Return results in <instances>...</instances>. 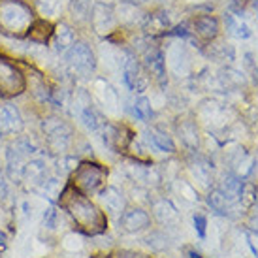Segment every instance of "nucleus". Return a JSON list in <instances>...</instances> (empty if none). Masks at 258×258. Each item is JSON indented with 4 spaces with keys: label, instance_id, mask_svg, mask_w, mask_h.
Segmentation results:
<instances>
[{
    "label": "nucleus",
    "instance_id": "1",
    "mask_svg": "<svg viewBox=\"0 0 258 258\" xmlns=\"http://www.w3.org/2000/svg\"><path fill=\"white\" fill-rule=\"evenodd\" d=\"M58 208L64 211L72 221L74 228L85 236H100L108 230V215L106 211L94 204L87 194L79 192L68 181L57 196Z\"/></svg>",
    "mask_w": 258,
    "mask_h": 258
},
{
    "label": "nucleus",
    "instance_id": "2",
    "mask_svg": "<svg viewBox=\"0 0 258 258\" xmlns=\"http://www.w3.org/2000/svg\"><path fill=\"white\" fill-rule=\"evenodd\" d=\"M36 10L27 0H0V34L8 38H27L36 21Z\"/></svg>",
    "mask_w": 258,
    "mask_h": 258
},
{
    "label": "nucleus",
    "instance_id": "3",
    "mask_svg": "<svg viewBox=\"0 0 258 258\" xmlns=\"http://www.w3.org/2000/svg\"><path fill=\"white\" fill-rule=\"evenodd\" d=\"M42 136L43 144L47 147L51 155H68L66 151H70L74 144V126L68 121H64L58 115H47L42 119Z\"/></svg>",
    "mask_w": 258,
    "mask_h": 258
},
{
    "label": "nucleus",
    "instance_id": "4",
    "mask_svg": "<svg viewBox=\"0 0 258 258\" xmlns=\"http://www.w3.org/2000/svg\"><path fill=\"white\" fill-rule=\"evenodd\" d=\"M108 175L109 170L104 164H100V162L79 160V164L68 175V183L76 186L79 192L87 194V196H93V194H98L106 186Z\"/></svg>",
    "mask_w": 258,
    "mask_h": 258
},
{
    "label": "nucleus",
    "instance_id": "5",
    "mask_svg": "<svg viewBox=\"0 0 258 258\" xmlns=\"http://www.w3.org/2000/svg\"><path fill=\"white\" fill-rule=\"evenodd\" d=\"M27 91V74L21 66L15 62V58L8 57L0 51V98H17Z\"/></svg>",
    "mask_w": 258,
    "mask_h": 258
},
{
    "label": "nucleus",
    "instance_id": "6",
    "mask_svg": "<svg viewBox=\"0 0 258 258\" xmlns=\"http://www.w3.org/2000/svg\"><path fill=\"white\" fill-rule=\"evenodd\" d=\"M62 57H64V64L70 70V74L78 78H91L98 64L94 51L85 42H76Z\"/></svg>",
    "mask_w": 258,
    "mask_h": 258
},
{
    "label": "nucleus",
    "instance_id": "7",
    "mask_svg": "<svg viewBox=\"0 0 258 258\" xmlns=\"http://www.w3.org/2000/svg\"><path fill=\"white\" fill-rule=\"evenodd\" d=\"M91 27L96 34H100V36H108L111 34L115 29H117V15H115V6L113 4H109V2H94L93 4V12H91Z\"/></svg>",
    "mask_w": 258,
    "mask_h": 258
},
{
    "label": "nucleus",
    "instance_id": "8",
    "mask_svg": "<svg viewBox=\"0 0 258 258\" xmlns=\"http://www.w3.org/2000/svg\"><path fill=\"white\" fill-rule=\"evenodd\" d=\"M166 58V68H170L175 76L185 78L188 76L190 68H192V57L190 51L186 49V45L183 42H172L164 51Z\"/></svg>",
    "mask_w": 258,
    "mask_h": 258
},
{
    "label": "nucleus",
    "instance_id": "9",
    "mask_svg": "<svg viewBox=\"0 0 258 258\" xmlns=\"http://www.w3.org/2000/svg\"><path fill=\"white\" fill-rule=\"evenodd\" d=\"M122 79L130 91L142 94L149 87V74L145 70V66L138 60L136 57H124L122 62Z\"/></svg>",
    "mask_w": 258,
    "mask_h": 258
},
{
    "label": "nucleus",
    "instance_id": "10",
    "mask_svg": "<svg viewBox=\"0 0 258 258\" xmlns=\"http://www.w3.org/2000/svg\"><path fill=\"white\" fill-rule=\"evenodd\" d=\"M25 128V119H23L21 109L15 104L8 102L0 106V132L4 138H17L21 136Z\"/></svg>",
    "mask_w": 258,
    "mask_h": 258
},
{
    "label": "nucleus",
    "instance_id": "11",
    "mask_svg": "<svg viewBox=\"0 0 258 258\" xmlns=\"http://www.w3.org/2000/svg\"><path fill=\"white\" fill-rule=\"evenodd\" d=\"M76 42H78L76 29H74L70 23L68 21L55 23V30H53V36H51V40H49V45L53 53H57V55L62 57Z\"/></svg>",
    "mask_w": 258,
    "mask_h": 258
},
{
    "label": "nucleus",
    "instance_id": "12",
    "mask_svg": "<svg viewBox=\"0 0 258 258\" xmlns=\"http://www.w3.org/2000/svg\"><path fill=\"white\" fill-rule=\"evenodd\" d=\"M119 226H121V230L126 232V234H136V232H142V230L149 228L151 215L140 208L122 211L121 215H119Z\"/></svg>",
    "mask_w": 258,
    "mask_h": 258
},
{
    "label": "nucleus",
    "instance_id": "13",
    "mask_svg": "<svg viewBox=\"0 0 258 258\" xmlns=\"http://www.w3.org/2000/svg\"><path fill=\"white\" fill-rule=\"evenodd\" d=\"M142 64L145 66V70L149 76L157 79L160 85L166 83V58H164V51H160L158 47H147L144 53V62Z\"/></svg>",
    "mask_w": 258,
    "mask_h": 258
},
{
    "label": "nucleus",
    "instance_id": "14",
    "mask_svg": "<svg viewBox=\"0 0 258 258\" xmlns=\"http://www.w3.org/2000/svg\"><path fill=\"white\" fill-rule=\"evenodd\" d=\"M21 177L27 183H30V185L42 186L45 181L49 179V164L43 158H38V157L29 158L25 162V166H23Z\"/></svg>",
    "mask_w": 258,
    "mask_h": 258
},
{
    "label": "nucleus",
    "instance_id": "15",
    "mask_svg": "<svg viewBox=\"0 0 258 258\" xmlns=\"http://www.w3.org/2000/svg\"><path fill=\"white\" fill-rule=\"evenodd\" d=\"M53 30H55V23H51L45 17H36V21L30 25L27 38L36 45H47L53 36Z\"/></svg>",
    "mask_w": 258,
    "mask_h": 258
},
{
    "label": "nucleus",
    "instance_id": "16",
    "mask_svg": "<svg viewBox=\"0 0 258 258\" xmlns=\"http://www.w3.org/2000/svg\"><path fill=\"white\" fill-rule=\"evenodd\" d=\"M192 32L202 40L211 42L219 34V21L213 15H198L192 19Z\"/></svg>",
    "mask_w": 258,
    "mask_h": 258
},
{
    "label": "nucleus",
    "instance_id": "17",
    "mask_svg": "<svg viewBox=\"0 0 258 258\" xmlns=\"http://www.w3.org/2000/svg\"><path fill=\"white\" fill-rule=\"evenodd\" d=\"M115 15H117V21L121 25H126V27H132L136 23H144L145 15L142 14V10L138 4H132V2H124L121 0L117 6H115Z\"/></svg>",
    "mask_w": 258,
    "mask_h": 258
},
{
    "label": "nucleus",
    "instance_id": "18",
    "mask_svg": "<svg viewBox=\"0 0 258 258\" xmlns=\"http://www.w3.org/2000/svg\"><path fill=\"white\" fill-rule=\"evenodd\" d=\"M98 198L102 202L104 211H109V213H115V215H121L124 211V198L115 186H104L98 192Z\"/></svg>",
    "mask_w": 258,
    "mask_h": 258
},
{
    "label": "nucleus",
    "instance_id": "19",
    "mask_svg": "<svg viewBox=\"0 0 258 258\" xmlns=\"http://www.w3.org/2000/svg\"><path fill=\"white\" fill-rule=\"evenodd\" d=\"M93 0H68L66 4V12L72 17L74 21L87 23L91 19V12H93Z\"/></svg>",
    "mask_w": 258,
    "mask_h": 258
},
{
    "label": "nucleus",
    "instance_id": "20",
    "mask_svg": "<svg viewBox=\"0 0 258 258\" xmlns=\"http://www.w3.org/2000/svg\"><path fill=\"white\" fill-rule=\"evenodd\" d=\"M145 29H151V34H158V32H166V30L172 27V21H170V15L166 14L164 10H158L155 14L145 15L144 19Z\"/></svg>",
    "mask_w": 258,
    "mask_h": 258
},
{
    "label": "nucleus",
    "instance_id": "21",
    "mask_svg": "<svg viewBox=\"0 0 258 258\" xmlns=\"http://www.w3.org/2000/svg\"><path fill=\"white\" fill-rule=\"evenodd\" d=\"M224 25H226V30H228L230 36L237 38V40H247L251 36V29L245 21H241V17H237L234 14H226L224 15Z\"/></svg>",
    "mask_w": 258,
    "mask_h": 258
},
{
    "label": "nucleus",
    "instance_id": "22",
    "mask_svg": "<svg viewBox=\"0 0 258 258\" xmlns=\"http://www.w3.org/2000/svg\"><path fill=\"white\" fill-rule=\"evenodd\" d=\"M153 215L157 217L162 224H170V222L177 221V209L172 206V202L168 200H158L153 204Z\"/></svg>",
    "mask_w": 258,
    "mask_h": 258
},
{
    "label": "nucleus",
    "instance_id": "23",
    "mask_svg": "<svg viewBox=\"0 0 258 258\" xmlns=\"http://www.w3.org/2000/svg\"><path fill=\"white\" fill-rule=\"evenodd\" d=\"M94 89L98 91V94H100L102 102H104V106L109 109V111H115L117 109V93L113 91V87L109 85L106 79H96L94 81Z\"/></svg>",
    "mask_w": 258,
    "mask_h": 258
},
{
    "label": "nucleus",
    "instance_id": "24",
    "mask_svg": "<svg viewBox=\"0 0 258 258\" xmlns=\"http://www.w3.org/2000/svg\"><path fill=\"white\" fill-rule=\"evenodd\" d=\"M181 142L188 147V149H196L198 147V128L192 121H181L177 126Z\"/></svg>",
    "mask_w": 258,
    "mask_h": 258
},
{
    "label": "nucleus",
    "instance_id": "25",
    "mask_svg": "<svg viewBox=\"0 0 258 258\" xmlns=\"http://www.w3.org/2000/svg\"><path fill=\"white\" fill-rule=\"evenodd\" d=\"M149 140L153 142V145L160 149L162 153H175V142L172 140V136H168L166 132L153 128L149 132Z\"/></svg>",
    "mask_w": 258,
    "mask_h": 258
},
{
    "label": "nucleus",
    "instance_id": "26",
    "mask_svg": "<svg viewBox=\"0 0 258 258\" xmlns=\"http://www.w3.org/2000/svg\"><path fill=\"white\" fill-rule=\"evenodd\" d=\"M230 202L232 200H230L226 194L222 192L221 188H217V190H211V192H209V206L215 209V211L224 213V211L228 209Z\"/></svg>",
    "mask_w": 258,
    "mask_h": 258
},
{
    "label": "nucleus",
    "instance_id": "27",
    "mask_svg": "<svg viewBox=\"0 0 258 258\" xmlns=\"http://www.w3.org/2000/svg\"><path fill=\"white\" fill-rule=\"evenodd\" d=\"M221 190L228 196L230 200H236L237 196H239V192H241V181L237 179V177H234V175H228V177H224V181H222Z\"/></svg>",
    "mask_w": 258,
    "mask_h": 258
},
{
    "label": "nucleus",
    "instance_id": "28",
    "mask_svg": "<svg viewBox=\"0 0 258 258\" xmlns=\"http://www.w3.org/2000/svg\"><path fill=\"white\" fill-rule=\"evenodd\" d=\"M134 115L142 121H147L151 115H153V109H151V102L145 98V96H140L136 102H134Z\"/></svg>",
    "mask_w": 258,
    "mask_h": 258
},
{
    "label": "nucleus",
    "instance_id": "29",
    "mask_svg": "<svg viewBox=\"0 0 258 258\" xmlns=\"http://www.w3.org/2000/svg\"><path fill=\"white\" fill-rule=\"evenodd\" d=\"M239 198H241V204L247 206V208H251L252 204L256 202V188L252 185H241V192H239Z\"/></svg>",
    "mask_w": 258,
    "mask_h": 258
},
{
    "label": "nucleus",
    "instance_id": "30",
    "mask_svg": "<svg viewBox=\"0 0 258 258\" xmlns=\"http://www.w3.org/2000/svg\"><path fill=\"white\" fill-rule=\"evenodd\" d=\"M179 190H181V196H185L186 200H190V202L198 200V192L194 190L190 183H186V181H179Z\"/></svg>",
    "mask_w": 258,
    "mask_h": 258
},
{
    "label": "nucleus",
    "instance_id": "31",
    "mask_svg": "<svg viewBox=\"0 0 258 258\" xmlns=\"http://www.w3.org/2000/svg\"><path fill=\"white\" fill-rule=\"evenodd\" d=\"M113 258H151L149 254L140 251H128V249H122V251H117L113 254Z\"/></svg>",
    "mask_w": 258,
    "mask_h": 258
},
{
    "label": "nucleus",
    "instance_id": "32",
    "mask_svg": "<svg viewBox=\"0 0 258 258\" xmlns=\"http://www.w3.org/2000/svg\"><path fill=\"white\" fill-rule=\"evenodd\" d=\"M194 226L198 230V234L204 237L206 236V228H208V219L204 215H194Z\"/></svg>",
    "mask_w": 258,
    "mask_h": 258
},
{
    "label": "nucleus",
    "instance_id": "33",
    "mask_svg": "<svg viewBox=\"0 0 258 258\" xmlns=\"http://www.w3.org/2000/svg\"><path fill=\"white\" fill-rule=\"evenodd\" d=\"M8 243V236L0 230V251H4V247H6Z\"/></svg>",
    "mask_w": 258,
    "mask_h": 258
},
{
    "label": "nucleus",
    "instance_id": "34",
    "mask_svg": "<svg viewBox=\"0 0 258 258\" xmlns=\"http://www.w3.org/2000/svg\"><path fill=\"white\" fill-rule=\"evenodd\" d=\"M249 239H251L252 249H254V252H256V256H258V236H251Z\"/></svg>",
    "mask_w": 258,
    "mask_h": 258
},
{
    "label": "nucleus",
    "instance_id": "35",
    "mask_svg": "<svg viewBox=\"0 0 258 258\" xmlns=\"http://www.w3.org/2000/svg\"><path fill=\"white\" fill-rule=\"evenodd\" d=\"M91 258H113V254H106V252H96Z\"/></svg>",
    "mask_w": 258,
    "mask_h": 258
},
{
    "label": "nucleus",
    "instance_id": "36",
    "mask_svg": "<svg viewBox=\"0 0 258 258\" xmlns=\"http://www.w3.org/2000/svg\"><path fill=\"white\" fill-rule=\"evenodd\" d=\"M251 226H252V228H254V230H256V234H258V215H256V217H252Z\"/></svg>",
    "mask_w": 258,
    "mask_h": 258
},
{
    "label": "nucleus",
    "instance_id": "37",
    "mask_svg": "<svg viewBox=\"0 0 258 258\" xmlns=\"http://www.w3.org/2000/svg\"><path fill=\"white\" fill-rule=\"evenodd\" d=\"M254 8H256V15H258V0L254 2Z\"/></svg>",
    "mask_w": 258,
    "mask_h": 258
},
{
    "label": "nucleus",
    "instance_id": "38",
    "mask_svg": "<svg viewBox=\"0 0 258 258\" xmlns=\"http://www.w3.org/2000/svg\"><path fill=\"white\" fill-rule=\"evenodd\" d=\"M2 140H4V136H2V132H0V144H2Z\"/></svg>",
    "mask_w": 258,
    "mask_h": 258
},
{
    "label": "nucleus",
    "instance_id": "39",
    "mask_svg": "<svg viewBox=\"0 0 258 258\" xmlns=\"http://www.w3.org/2000/svg\"><path fill=\"white\" fill-rule=\"evenodd\" d=\"M188 2H202V0H188Z\"/></svg>",
    "mask_w": 258,
    "mask_h": 258
},
{
    "label": "nucleus",
    "instance_id": "40",
    "mask_svg": "<svg viewBox=\"0 0 258 258\" xmlns=\"http://www.w3.org/2000/svg\"><path fill=\"white\" fill-rule=\"evenodd\" d=\"M98 2H111V0H98Z\"/></svg>",
    "mask_w": 258,
    "mask_h": 258
}]
</instances>
